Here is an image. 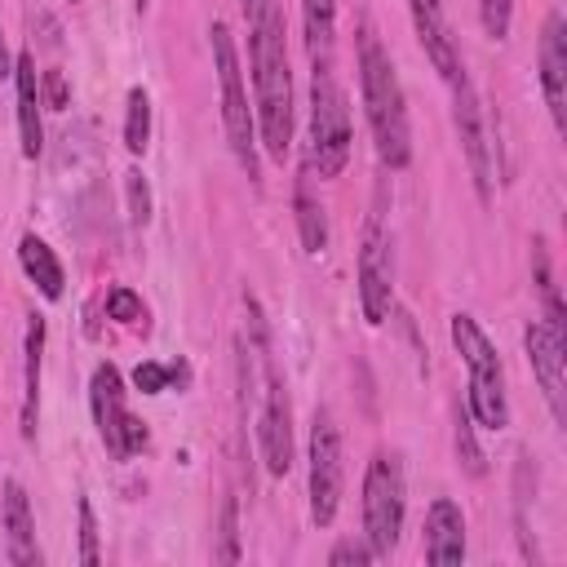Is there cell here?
<instances>
[{
	"label": "cell",
	"mask_w": 567,
	"mask_h": 567,
	"mask_svg": "<svg viewBox=\"0 0 567 567\" xmlns=\"http://www.w3.org/2000/svg\"><path fill=\"white\" fill-rule=\"evenodd\" d=\"M248 62H252V120L270 159H288L292 151V71L284 40L279 0L248 18Z\"/></svg>",
	"instance_id": "cell-1"
},
{
	"label": "cell",
	"mask_w": 567,
	"mask_h": 567,
	"mask_svg": "<svg viewBox=\"0 0 567 567\" xmlns=\"http://www.w3.org/2000/svg\"><path fill=\"white\" fill-rule=\"evenodd\" d=\"M359 93H363V111H368V124L377 137V155L390 168H408L412 164V128H408L403 89H399L390 53L381 49V40L372 31L359 35Z\"/></svg>",
	"instance_id": "cell-2"
},
{
	"label": "cell",
	"mask_w": 567,
	"mask_h": 567,
	"mask_svg": "<svg viewBox=\"0 0 567 567\" xmlns=\"http://www.w3.org/2000/svg\"><path fill=\"white\" fill-rule=\"evenodd\" d=\"M452 346L461 350L465 368H470V416L483 430H505L509 425V403H505V372L501 359L487 341V332L470 319V315H452Z\"/></svg>",
	"instance_id": "cell-3"
},
{
	"label": "cell",
	"mask_w": 567,
	"mask_h": 567,
	"mask_svg": "<svg viewBox=\"0 0 567 567\" xmlns=\"http://www.w3.org/2000/svg\"><path fill=\"white\" fill-rule=\"evenodd\" d=\"M310 164L319 177H337L350 159V106L332 75V62L310 66Z\"/></svg>",
	"instance_id": "cell-4"
},
{
	"label": "cell",
	"mask_w": 567,
	"mask_h": 567,
	"mask_svg": "<svg viewBox=\"0 0 567 567\" xmlns=\"http://www.w3.org/2000/svg\"><path fill=\"white\" fill-rule=\"evenodd\" d=\"M213 66H217V80H221V124H226V137H230V151L235 159L244 164V173L257 182V120H252V106H248V93H244V71H239V49H235V35L226 22H213Z\"/></svg>",
	"instance_id": "cell-5"
},
{
	"label": "cell",
	"mask_w": 567,
	"mask_h": 567,
	"mask_svg": "<svg viewBox=\"0 0 567 567\" xmlns=\"http://www.w3.org/2000/svg\"><path fill=\"white\" fill-rule=\"evenodd\" d=\"M403 532V470L394 456L377 452L363 474V540L377 558H385L399 545Z\"/></svg>",
	"instance_id": "cell-6"
},
{
	"label": "cell",
	"mask_w": 567,
	"mask_h": 567,
	"mask_svg": "<svg viewBox=\"0 0 567 567\" xmlns=\"http://www.w3.org/2000/svg\"><path fill=\"white\" fill-rule=\"evenodd\" d=\"M385 190H377V204L363 221L359 239V306L368 323H381L390 315L394 297V257H390V226H385Z\"/></svg>",
	"instance_id": "cell-7"
},
{
	"label": "cell",
	"mask_w": 567,
	"mask_h": 567,
	"mask_svg": "<svg viewBox=\"0 0 567 567\" xmlns=\"http://www.w3.org/2000/svg\"><path fill=\"white\" fill-rule=\"evenodd\" d=\"M89 403H93L97 434H102V443H106V452L115 461H128L133 452L146 447V425L124 408V381H120V368L115 363H97L93 368Z\"/></svg>",
	"instance_id": "cell-8"
},
{
	"label": "cell",
	"mask_w": 567,
	"mask_h": 567,
	"mask_svg": "<svg viewBox=\"0 0 567 567\" xmlns=\"http://www.w3.org/2000/svg\"><path fill=\"white\" fill-rule=\"evenodd\" d=\"M341 505V430L332 412H315L310 421V518L328 527Z\"/></svg>",
	"instance_id": "cell-9"
},
{
	"label": "cell",
	"mask_w": 567,
	"mask_h": 567,
	"mask_svg": "<svg viewBox=\"0 0 567 567\" xmlns=\"http://www.w3.org/2000/svg\"><path fill=\"white\" fill-rule=\"evenodd\" d=\"M452 120H456L461 151H465V159H470L474 190H478V199L487 204V199H492V151H487V133H483V106H478V93H474V84H470L465 71L452 80Z\"/></svg>",
	"instance_id": "cell-10"
},
{
	"label": "cell",
	"mask_w": 567,
	"mask_h": 567,
	"mask_svg": "<svg viewBox=\"0 0 567 567\" xmlns=\"http://www.w3.org/2000/svg\"><path fill=\"white\" fill-rule=\"evenodd\" d=\"M261 456L270 474H288L292 470V408H288V390L279 381V372L266 359V408H261Z\"/></svg>",
	"instance_id": "cell-11"
},
{
	"label": "cell",
	"mask_w": 567,
	"mask_h": 567,
	"mask_svg": "<svg viewBox=\"0 0 567 567\" xmlns=\"http://www.w3.org/2000/svg\"><path fill=\"white\" fill-rule=\"evenodd\" d=\"M408 9H412V27H416V40H421L430 66L452 84V80L465 71V62H461V53H456V35H452V27H447L443 0H408Z\"/></svg>",
	"instance_id": "cell-12"
},
{
	"label": "cell",
	"mask_w": 567,
	"mask_h": 567,
	"mask_svg": "<svg viewBox=\"0 0 567 567\" xmlns=\"http://www.w3.org/2000/svg\"><path fill=\"white\" fill-rule=\"evenodd\" d=\"M540 89H545L554 128L563 133L567 128V27L558 13H549L540 27Z\"/></svg>",
	"instance_id": "cell-13"
},
{
	"label": "cell",
	"mask_w": 567,
	"mask_h": 567,
	"mask_svg": "<svg viewBox=\"0 0 567 567\" xmlns=\"http://www.w3.org/2000/svg\"><path fill=\"white\" fill-rule=\"evenodd\" d=\"M523 346H527L532 372H536V381H540V394H545L554 421H563V363H567V341L554 337L545 323H527Z\"/></svg>",
	"instance_id": "cell-14"
},
{
	"label": "cell",
	"mask_w": 567,
	"mask_h": 567,
	"mask_svg": "<svg viewBox=\"0 0 567 567\" xmlns=\"http://www.w3.org/2000/svg\"><path fill=\"white\" fill-rule=\"evenodd\" d=\"M425 558L434 567H447V563L465 558V514L447 496H439L425 514Z\"/></svg>",
	"instance_id": "cell-15"
},
{
	"label": "cell",
	"mask_w": 567,
	"mask_h": 567,
	"mask_svg": "<svg viewBox=\"0 0 567 567\" xmlns=\"http://www.w3.org/2000/svg\"><path fill=\"white\" fill-rule=\"evenodd\" d=\"M4 540H9V563L13 567H40V549H35V518H31V501L22 492L18 478L4 483Z\"/></svg>",
	"instance_id": "cell-16"
},
{
	"label": "cell",
	"mask_w": 567,
	"mask_h": 567,
	"mask_svg": "<svg viewBox=\"0 0 567 567\" xmlns=\"http://www.w3.org/2000/svg\"><path fill=\"white\" fill-rule=\"evenodd\" d=\"M13 80H18V133H22V155L35 159L44 151V128H40V93H35V58L18 53L13 58Z\"/></svg>",
	"instance_id": "cell-17"
},
{
	"label": "cell",
	"mask_w": 567,
	"mask_h": 567,
	"mask_svg": "<svg viewBox=\"0 0 567 567\" xmlns=\"http://www.w3.org/2000/svg\"><path fill=\"white\" fill-rule=\"evenodd\" d=\"M292 208H297L301 248H306V252H323V248H328V217H323V204H319V195H315V186H310V168L297 173Z\"/></svg>",
	"instance_id": "cell-18"
},
{
	"label": "cell",
	"mask_w": 567,
	"mask_h": 567,
	"mask_svg": "<svg viewBox=\"0 0 567 567\" xmlns=\"http://www.w3.org/2000/svg\"><path fill=\"white\" fill-rule=\"evenodd\" d=\"M40 363H44V319H27V372H22V439H35V403H40Z\"/></svg>",
	"instance_id": "cell-19"
},
{
	"label": "cell",
	"mask_w": 567,
	"mask_h": 567,
	"mask_svg": "<svg viewBox=\"0 0 567 567\" xmlns=\"http://www.w3.org/2000/svg\"><path fill=\"white\" fill-rule=\"evenodd\" d=\"M18 261H22V270H27V279L40 288V297H49V301H58L62 297V266H58V257H53V248L44 244V239H35V235H22V244H18Z\"/></svg>",
	"instance_id": "cell-20"
},
{
	"label": "cell",
	"mask_w": 567,
	"mask_h": 567,
	"mask_svg": "<svg viewBox=\"0 0 567 567\" xmlns=\"http://www.w3.org/2000/svg\"><path fill=\"white\" fill-rule=\"evenodd\" d=\"M301 27H306V53L310 62H332L337 40V0H301Z\"/></svg>",
	"instance_id": "cell-21"
},
{
	"label": "cell",
	"mask_w": 567,
	"mask_h": 567,
	"mask_svg": "<svg viewBox=\"0 0 567 567\" xmlns=\"http://www.w3.org/2000/svg\"><path fill=\"white\" fill-rule=\"evenodd\" d=\"M124 146H128V155H142V151L151 146V97H146V89H128Z\"/></svg>",
	"instance_id": "cell-22"
},
{
	"label": "cell",
	"mask_w": 567,
	"mask_h": 567,
	"mask_svg": "<svg viewBox=\"0 0 567 567\" xmlns=\"http://www.w3.org/2000/svg\"><path fill=\"white\" fill-rule=\"evenodd\" d=\"M213 558L217 563H239V505H235V496L221 501V540H217Z\"/></svg>",
	"instance_id": "cell-23"
},
{
	"label": "cell",
	"mask_w": 567,
	"mask_h": 567,
	"mask_svg": "<svg viewBox=\"0 0 567 567\" xmlns=\"http://www.w3.org/2000/svg\"><path fill=\"white\" fill-rule=\"evenodd\" d=\"M456 456H461V465H465V474H483V452H478V443H474V416L470 412H461L456 416Z\"/></svg>",
	"instance_id": "cell-24"
},
{
	"label": "cell",
	"mask_w": 567,
	"mask_h": 567,
	"mask_svg": "<svg viewBox=\"0 0 567 567\" xmlns=\"http://www.w3.org/2000/svg\"><path fill=\"white\" fill-rule=\"evenodd\" d=\"M124 190H128V217H133V226H146L151 221V186H146V177L137 168L124 173Z\"/></svg>",
	"instance_id": "cell-25"
},
{
	"label": "cell",
	"mask_w": 567,
	"mask_h": 567,
	"mask_svg": "<svg viewBox=\"0 0 567 567\" xmlns=\"http://www.w3.org/2000/svg\"><path fill=\"white\" fill-rule=\"evenodd\" d=\"M106 315L120 319V323H142L146 319V306H142V297L133 288H111L106 292Z\"/></svg>",
	"instance_id": "cell-26"
},
{
	"label": "cell",
	"mask_w": 567,
	"mask_h": 567,
	"mask_svg": "<svg viewBox=\"0 0 567 567\" xmlns=\"http://www.w3.org/2000/svg\"><path fill=\"white\" fill-rule=\"evenodd\" d=\"M80 563L84 567H97L102 563V549H97V518H93V505L80 496Z\"/></svg>",
	"instance_id": "cell-27"
},
{
	"label": "cell",
	"mask_w": 567,
	"mask_h": 567,
	"mask_svg": "<svg viewBox=\"0 0 567 567\" xmlns=\"http://www.w3.org/2000/svg\"><path fill=\"white\" fill-rule=\"evenodd\" d=\"M509 13H514V0H478L483 31H487L492 40H505V35H509Z\"/></svg>",
	"instance_id": "cell-28"
},
{
	"label": "cell",
	"mask_w": 567,
	"mask_h": 567,
	"mask_svg": "<svg viewBox=\"0 0 567 567\" xmlns=\"http://www.w3.org/2000/svg\"><path fill=\"white\" fill-rule=\"evenodd\" d=\"M377 554L368 540H337L332 554H328V567H368Z\"/></svg>",
	"instance_id": "cell-29"
},
{
	"label": "cell",
	"mask_w": 567,
	"mask_h": 567,
	"mask_svg": "<svg viewBox=\"0 0 567 567\" xmlns=\"http://www.w3.org/2000/svg\"><path fill=\"white\" fill-rule=\"evenodd\" d=\"M40 97H44V106H49V111H62V106H66L71 89H66V75H62L58 66H49V71L40 75Z\"/></svg>",
	"instance_id": "cell-30"
},
{
	"label": "cell",
	"mask_w": 567,
	"mask_h": 567,
	"mask_svg": "<svg viewBox=\"0 0 567 567\" xmlns=\"http://www.w3.org/2000/svg\"><path fill=\"white\" fill-rule=\"evenodd\" d=\"M133 385H137L142 394H159V390L168 385V368L155 363V359H142V363L133 368Z\"/></svg>",
	"instance_id": "cell-31"
},
{
	"label": "cell",
	"mask_w": 567,
	"mask_h": 567,
	"mask_svg": "<svg viewBox=\"0 0 567 567\" xmlns=\"http://www.w3.org/2000/svg\"><path fill=\"white\" fill-rule=\"evenodd\" d=\"M4 75H13V58H9V49H4V31H0V80Z\"/></svg>",
	"instance_id": "cell-32"
},
{
	"label": "cell",
	"mask_w": 567,
	"mask_h": 567,
	"mask_svg": "<svg viewBox=\"0 0 567 567\" xmlns=\"http://www.w3.org/2000/svg\"><path fill=\"white\" fill-rule=\"evenodd\" d=\"M239 4H244V18H257V13H261L266 4H275V0H239Z\"/></svg>",
	"instance_id": "cell-33"
},
{
	"label": "cell",
	"mask_w": 567,
	"mask_h": 567,
	"mask_svg": "<svg viewBox=\"0 0 567 567\" xmlns=\"http://www.w3.org/2000/svg\"><path fill=\"white\" fill-rule=\"evenodd\" d=\"M146 4H151V0H137V9H146Z\"/></svg>",
	"instance_id": "cell-34"
}]
</instances>
